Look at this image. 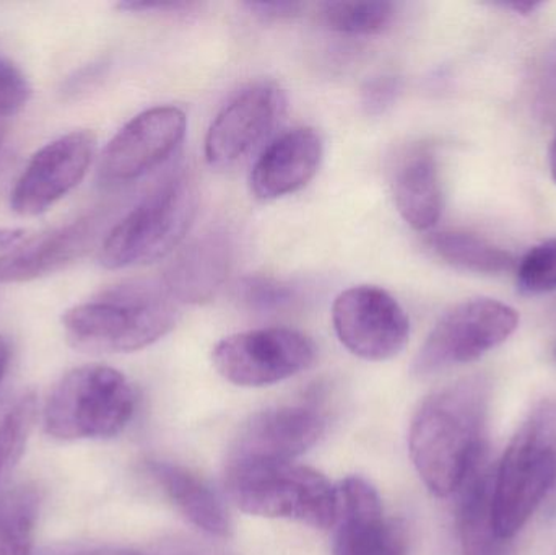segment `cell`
Instances as JSON below:
<instances>
[{
  "label": "cell",
  "instance_id": "cell-1",
  "mask_svg": "<svg viewBox=\"0 0 556 555\" xmlns=\"http://www.w3.org/2000/svg\"><path fill=\"white\" fill-rule=\"evenodd\" d=\"M490 387L464 378L424 401L412 420L408 450L421 481L438 497L457 492L482 455Z\"/></svg>",
  "mask_w": 556,
  "mask_h": 555
},
{
  "label": "cell",
  "instance_id": "cell-2",
  "mask_svg": "<svg viewBox=\"0 0 556 555\" xmlns=\"http://www.w3.org/2000/svg\"><path fill=\"white\" fill-rule=\"evenodd\" d=\"M176 319L175 300L162 282L129 280L67 310L62 329L85 354H130L165 338Z\"/></svg>",
  "mask_w": 556,
  "mask_h": 555
},
{
  "label": "cell",
  "instance_id": "cell-3",
  "mask_svg": "<svg viewBox=\"0 0 556 555\" xmlns=\"http://www.w3.org/2000/svg\"><path fill=\"white\" fill-rule=\"evenodd\" d=\"M556 489V401L539 404L519 427L493 476V521L511 541Z\"/></svg>",
  "mask_w": 556,
  "mask_h": 555
},
{
  "label": "cell",
  "instance_id": "cell-4",
  "mask_svg": "<svg viewBox=\"0 0 556 555\" xmlns=\"http://www.w3.org/2000/svg\"><path fill=\"white\" fill-rule=\"evenodd\" d=\"M225 485L244 514L294 521L317 530L336 524L337 488L307 466L293 462L231 463Z\"/></svg>",
  "mask_w": 556,
  "mask_h": 555
},
{
  "label": "cell",
  "instance_id": "cell-5",
  "mask_svg": "<svg viewBox=\"0 0 556 555\" xmlns=\"http://www.w3.org/2000/svg\"><path fill=\"white\" fill-rule=\"evenodd\" d=\"M198 205L194 179L186 173L169 176L108 231L101 266L127 269L168 256L191 230Z\"/></svg>",
  "mask_w": 556,
  "mask_h": 555
},
{
  "label": "cell",
  "instance_id": "cell-6",
  "mask_svg": "<svg viewBox=\"0 0 556 555\" xmlns=\"http://www.w3.org/2000/svg\"><path fill=\"white\" fill-rule=\"evenodd\" d=\"M136 404V390L119 370L81 365L55 384L42 422L46 433L62 442L113 439L129 426Z\"/></svg>",
  "mask_w": 556,
  "mask_h": 555
},
{
  "label": "cell",
  "instance_id": "cell-7",
  "mask_svg": "<svg viewBox=\"0 0 556 555\" xmlns=\"http://www.w3.org/2000/svg\"><path fill=\"white\" fill-rule=\"evenodd\" d=\"M518 325V312L498 300L459 303L431 329L415 357L414 371L428 377L477 361L508 341Z\"/></svg>",
  "mask_w": 556,
  "mask_h": 555
},
{
  "label": "cell",
  "instance_id": "cell-8",
  "mask_svg": "<svg viewBox=\"0 0 556 555\" xmlns=\"http://www.w3.org/2000/svg\"><path fill=\"white\" fill-rule=\"evenodd\" d=\"M316 358L313 339L288 328L238 332L222 339L212 351L215 370L243 388L280 383L313 367Z\"/></svg>",
  "mask_w": 556,
  "mask_h": 555
},
{
  "label": "cell",
  "instance_id": "cell-9",
  "mask_svg": "<svg viewBox=\"0 0 556 555\" xmlns=\"http://www.w3.org/2000/svg\"><path fill=\"white\" fill-rule=\"evenodd\" d=\"M332 325L346 351L368 362L397 357L410 338V319L381 287L343 290L332 305Z\"/></svg>",
  "mask_w": 556,
  "mask_h": 555
},
{
  "label": "cell",
  "instance_id": "cell-10",
  "mask_svg": "<svg viewBox=\"0 0 556 555\" xmlns=\"http://www.w3.org/2000/svg\"><path fill=\"white\" fill-rule=\"evenodd\" d=\"M97 150L91 130H72L46 143L29 160L10 194V207L23 217L45 214L74 191Z\"/></svg>",
  "mask_w": 556,
  "mask_h": 555
},
{
  "label": "cell",
  "instance_id": "cell-11",
  "mask_svg": "<svg viewBox=\"0 0 556 555\" xmlns=\"http://www.w3.org/2000/svg\"><path fill=\"white\" fill-rule=\"evenodd\" d=\"M188 119L176 106L142 111L108 142L100 163L106 185H126L162 165L185 140Z\"/></svg>",
  "mask_w": 556,
  "mask_h": 555
},
{
  "label": "cell",
  "instance_id": "cell-12",
  "mask_svg": "<svg viewBox=\"0 0 556 555\" xmlns=\"http://www.w3.org/2000/svg\"><path fill=\"white\" fill-rule=\"evenodd\" d=\"M285 108V91L269 81L235 94L208 127L204 147L208 165L228 169L247 159L277 126Z\"/></svg>",
  "mask_w": 556,
  "mask_h": 555
},
{
  "label": "cell",
  "instance_id": "cell-13",
  "mask_svg": "<svg viewBox=\"0 0 556 555\" xmlns=\"http://www.w3.org/2000/svg\"><path fill=\"white\" fill-rule=\"evenodd\" d=\"M326 432V419L316 409L283 406L254 414L235 437L231 463L293 462L313 449Z\"/></svg>",
  "mask_w": 556,
  "mask_h": 555
},
{
  "label": "cell",
  "instance_id": "cell-14",
  "mask_svg": "<svg viewBox=\"0 0 556 555\" xmlns=\"http://www.w3.org/2000/svg\"><path fill=\"white\" fill-rule=\"evenodd\" d=\"M333 527V555H404V534L386 521L381 499L365 479L340 482Z\"/></svg>",
  "mask_w": 556,
  "mask_h": 555
},
{
  "label": "cell",
  "instance_id": "cell-15",
  "mask_svg": "<svg viewBox=\"0 0 556 555\" xmlns=\"http://www.w3.org/2000/svg\"><path fill=\"white\" fill-rule=\"evenodd\" d=\"M103 217L85 215L33 238L0 256V283H23L51 276L85 256L100 237Z\"/></svg>",
  "mask_w": 556,
  "mask_h": 555
},
{
  "label": "cell",
  "instance_id": "cell-16",
  "mask_svg": "<svg viewBox=\"0 0 556 555\" xmlns=\"http://www.w3.org/2000/svg\"><path fill=\"white\" fill-rule=\"evenodd\" d=\"M324 143L313 127H294L278 136L251 169V191L261 201H276L301 191L319 172Z\"/></svg>",
  "mask_w": 556,
  "mask_h": 555
},
{
  "label": "cell",
  "instance_id": "cell-17",
  "mask_svg": "<svg viewBox=\"0 0 556 555\" xmlns=\"http://www.w3.org/2000/svg\"><path fill=\"white\" fill-rule=\"evenodd\" d=\"M233 266V241L225 230H208L178 251L163 274L162 286L175 302H211Z\"/></svg>",
  "mask_w": 556,
  "mask_h": 555
},
{
  "label": "cell",
  "instance_id": "cell-18",
  "mask_svg": "<svg viewBox=\"0 0 556 555\" xmlns=\"http://www.w3.org/2000/svg\"><path fill=\"white\" fill-rule=\"evenodd\" d=\"M493 476L495 471L483 450L457 489V531L463 555H511V541L500 537L493 521Z\"/></svg>",
  "mask_w": 556,
  "mask_h": 555
},
{
  "label": "cell",
  "instance_id": "cell-19",
  "mask_svg": "<svg viewBox=\"0 0 556 555\" xmlns=\"http://www.w3.org/2000/svg\"><path fill=\"white\" fill-rule=\"evenodd\" d=\"M147 471L189 524L208 537H230L233 531L230 515L217 492L204 479L165 462L150 463Z\"/></svg>",
  "mask_w": 556,
  "mask_h": 555
},
{
  "label": "cell",
  "instance_id": "cell-20",
  "mask_svg": "<svg viewBox=\"0 0 556 555\" xmlns=\"http://www.w3.org/2000/svg\"><path fill=\"white\" fill-rule=\"evenodd\" d=\"M394 201L399 214L414 230L427 231L440 220L443 189L437 160L427 150H414L395 169Z\"/></svg>",
  "mask_w": 556,
  "mask_h": 555
},
{
  "label": "cell",
  "instance_id": "cell-21",
  "mask_svg": "<svg viewBox=\"0 0 556 555\" xmlns=\"http://www.w3.org/2000/svg\"><path fill=\"white\" fill-rule=\"evenodd\" d=\"M428 247L444 263L466 273L496 274L515 269L516 260L509 251L467 231H440L430 235Z\"/></svg>",
  "mask_w": 556,
  "mask_h": 555
},
{
  "label": "cell",
  "instance_id": "cell-22",
  "mask_svg": "<svg viewBox=\"0 0 556 555\" xmlns=\"http://www.w3.org/2000/svg\"><path fill=\"white\" fill-rule=\"evenodd\" d=\"M39 504L38 492L28 485L0 494V555H33Z\"/></svg>",
  "mask_w": 556,
  "mask_h": 555
},
{
  "label": "cell",
  "instance_id": "cell-23",
  "mask_svg": "<svg viewBox=\"0 0 556 555\" xmlns=\"http://www.w3.org/2000/svg\"><path fill=\"white\" fill-rule=\"evenodd\" d=\"M397 15L392 2H326L320 18L327 28L342 35L369 36L386 31Z\"/></svg>",
  "mask_w": 556,
  "mask_h": 555
},
{
  "label": "cell",
  "instance_id": "cell-24",
  "mask_svg": "<svg viewBox=\"0 0 556 555\" xmlns=\"http://www.w3.org/2000/svg\"><path fill=\"white\" fill-rule=\"evenodd\" d=\"M35 394L25 393L0 413V494L25 452L36 420Z\"/></svg>",
  "mask_w": 556,
  "mask_h": 555
},
{
  "label": "cell",
  "instance_id": "cell-25",
  "mask_svg": "<svg viewBox=\"0 0 556 555\" xmlns=\"http://www.w3.org/2000/svg\"><path fill=\"white\" fill-rule=\"evenodd\" d=\"M237 299L254 313H280L293 308L301 293L294 283L269 276H248L238 282Z\"/></svg>",
  "mask_w": 556,
  "mask_h": 555
},
{
  "label": "cell",
  "instance_id": "cell-26",
  "mask_svg": "<svg viewBox=\"0 0 556 555\" xmlns=\"http://www.w3.org/2000/svg\"><path fill=\"white\" fill-rule=\"evenodd\" d=\"M518 289L525 295L556 290V238L532 248L518 266Z\"/></svg>",
  "mask_w": 556,
  "mask_h": 555
},
{
  "label": "cell",
  "instance_id": "cell-27",
  "mask_svg": "<svg viewBox=\"0 0 556 555\" xmlns=\"http://www.w3.org/2000/svg\"><path fill=\"white\" fill-rule=\"evenodd\" d=\"M31 85L18 65L0 55V149L9 121L22 113L31 98Z\"/></svg>",
  "mask_w": 556,
  "mask_h": 555
},
{
  "label": "cell",
  "instance_id": "cell-28",
  "mask_svg": "<svg viewBox=\"0 0 556 555\" xmlns=\"http://www.w3.org/2000/svg\"><path fill=\"white\" fill-rule=\"evenodd\" d=\"M401 90V78L395 75H375L363 85L359 103L368 116H381L394 106Z\"/></svg>",
  "mask_w": 556,
  "mask_h": 555
},
{
  "label": "cell",
  "instance_id": "cell-29",
  "mask_svg": "<svg viewBox=\"0 0 556 555\" xmlns=\"http://www.w3.org/2000/svg\"><path fill=\"white\" fill-rule=\"evenodd\" d=\"M243 7L263 23L288 22L303 15L306 10V5L300 2H247Z\"/></svg>",
  "mask_w": 556,
  "mask_h": 555
},
{
  "label": "cell",
  "instance_id": "cell-30",
  "mask_svg": "<svg viewBox=\"0 0 556 555\" xmlns=\"http://www.w3.org/2000/svg\"><path fill=\"white\" fill-rule=\"evenodd\" d=\"M539 104L545 113L556 111V38L548 46L539 75Z\"/></svg>",
  "mask_w": 556,
  "mask_h": 555
},
{
  "label": "cell",
  "instance_id": "cell-31",
  "mask_svg": "<svg viewBox=\"0 0 556 555\" xmlns=\"http://www.w3.org/2000/svg\"><path fill=\"white\" fill-rule=\"evenodd\" d=\"M192 7H195L194 3L181 2V0H169V2H165V0H155V2H150V0L149 2L147 0H126V2L117 3L116 9L132 13H178L192 9Z\"/></svg>",
  "mask_w": 556,
  "mask_h": 555
},
{
  "label": "cell",
  "instance_id": "cell-32",
  "mask_svg": "<svg viewBox=\"0 0 556 555\" xmlns=\"http://www.w3.org/2000/svg\"><path fill=\"white\" fill-rule=\"evenodd\" d=\"M59 555H152L139 553V551L124 550V547L97 546L85 547V550L71 551Z\"/></svg>",
  "mask_w": 556,
  "mask_h": 555
},
{
  "label": "cell",
  "instance_id": "cell-33",
  "mask_svg": "<svg viewBox=\"0 0 556 555\" xmlns=\"http://www.w3.org/2000/svg\"><path fill=\"white\" fill-rule=\"evenodd\" d=\"M152 555H220L195 544H175Z\"/></svg>",
  "mask_w": 556,
  "mask_h": 555
},
{
  "label": "cell",
  "instance_id": "cell-34",
  "mask_svg": "<svg viewBox=\"0 0 556 555\" xmlns=\"http://www.w3.org/2000/svg\"><path fill=\"white\" fill-rule=\"evenodd\" d=\"M25 240V230L0 228V251H10Z\"/></svg>",
  "mask_w": 556,
  "mask_h": 555
},
{
  "label": "cell",
  "instance_id": "cell-35",
  "mask_svg": "<svg viewBox=\"0 0 556 555\" xmlns=\"http://www.w3.org/2000/svg\"><path fill=\"white\" fill-rule=\"evenodd\" d=\"M496 5L503 7L506 10H513L518 15H531L535 10L541 9L544 3L542 2H500Z\"/></svg>",
  "mask_w": 556,
  "mask_h": 555
},
{
  "label": "cell",
  "instance_id": "cell-36",
  "mask_svg": "<svg viewBox=\"0 0 556 555\" xmlns=\"http://www.w3.org/2000/svg\"><path fill=\"white\" fill-rule=\"evenodd\" d=\"M10 355H12V352H10L9 341H7L5 336L0 335V384H2L7 370H9Z\"/></svg>",
  "mask_w": 556,
  "mask_h": 555
},
{
  "label": "cell",
  "instance_id": "cell-37",
  "mask_svg": "<svg viewBox=\"0 0 556 555\" xmlns=\"http://www.w3.org/2000/svg\"><path fill=\"white\" fill-rule=\"evenodd\" d=\"M548 162H551V172L556 182V134L554 140H552L551 153H548Z\"/></svg>",
  "mask_w": 556,
  "mask_h": 555
},
{
  "label": "cell",
  "instance_id": "cell-38",
  "mask_svg": "<svg viewBox=\"0 0 556 555\" xmlns=\"http://www.w3.org/2000/svg\"><path fill=\"white\" fill-rule=\"evenodd\" d=\"M555 357H556V345H555Z\"/></svg>",
  "mask_w": 556,
  "mask_h": 555
}]
</instances>
